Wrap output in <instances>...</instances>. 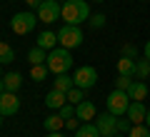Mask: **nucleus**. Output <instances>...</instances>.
Instances as JSON below:
<instances>
[{"mask_svg":"<svg viewBox=\"0 0 150 137\" xmlns=\"http://www.w3.org/2000/svg\"><path fill=\"white\" fill-rule=\"evenodd\" d=\"M90 5L85 0H65L60 10V20H65V25H83L85 20H90Z\"/></svg>","mask_w":150,"mask_h":137,"instance_id":"1","label":"nucleus"},{"mask_svg":"<svg viewBox=\"0 0 150 137\" xmlns=\"http://www.w3.org/2000/svg\"><path fill=\"white\" fill-rule=\"evenodd\" d=\"M45 65H48V70L53 75H63V72H68V70L73 67V55H70L68 48H53L48 53Z\"/></svg>","mask_w":150,"mask_h":137,"instance_id":"2","label":"nucleus"},{"mask_svg":"<svg viewBox=\"0 0 150 137\" xmlns=\"http://www.w3.org/2000/svg\"><path fill=\"white\" fill-rule=\"evenodd\" d=\"M130 102H133V100H130V95L125 92V90H118V87H115L110 95L105 97V107H108V112H112L115 117H123L125 112H128Z\"/></svg>","mask_w":150,"mask_h":137,"instance_id":"3","label":"nucleus"},{"mask_svg":"<svg viewBox=\"0 0 150 137\" xmlns=\"http://www.w3.org/2000/svg\"><path fill=\"white\" fill-rule=\"evenodd\" d=\"M58 45L60 48H78V45H83V30L80 25H63L58 30Z\"/></svg>","mask_w":150,"mask_h":137,"instance_id":"4","label":"nucleus"},{"mask_svg":"<svg viewBox=\"0 0 150 137\" xmlns=\"http://www.w3.org/2000/svg\"><path fill=\"white\" fill-rule=\"evenodd\" d=\"M38 25V13H15L10 20V27L15 35H28Z\"/></svg>","mask_w":150,"mask_h":137,"instance_id":"5","label":"nucleus"},{"mask_svg":"<svg viewBox=\"0 0 150 137\" xmlns=\"http://www.w3.org/2000/svg\"><path fill=\"white\" fill-rule=\"evenodd\" d=\"M73 82H75V87H80V90H90V87H95V82H98V70L90 67V65H83V67L75 70Z\"/></svg>","mask_w":150,"mask_h":137,"instance_id":"6","label":"nucleus"},{"mask_svg":"<svg viewBox=\"0 0 150 137\" xmlns=\"http://www.w3.org/2000/svg\"><path fill=\"white\" fill-rule=\"evenodd\" d=\"M60 10H63V5L58 0H43V5L38 8V20L40 22H55V20H60Z\"/></svg>","mask_w":150,"mask_h":137,"instance_id":"7","label":"nucleus"},{"mask_svg":"<svg viewBox=\"0 0 150 137\" xmlns=\"http://www.w3.org/2000/svg\"><path fill=\"white\" fill-rule=\"evenodd\" d=\"M95 125H98V130H100V137H112L118 132V117L105 110V112H100V115L95 117Z\"/></svg>","mask_w":150,"mask_h":137,"instance_id":"8","label":"nucleus"},{"mask_svg":"<svg viewBox=\"0 0 150 137\" xmlns=\"http://www.w3.org/2000/svg\"><path fill=\"white\" fill-rule=\"evenodd\" d=\"M20 110V100H18L15 92H0V115H15V112Z\"/></svg>","mask_w":150,"mask_h":137,"instance_id":"9","label":"nucleus"},{"mask_svg":"<svg viewBox=\"0 0 150 137\" xmlns=\"http://www.w3.org/2000/svg\"><path fill=\"white\" fill-rule=\"evenodd\" d=\"M145 115H148V110H145V105H143V102H138V100L130 102L128 112H125V117H128L133 125H143V122H145Z\"/></svg>","mask_w":150,"mask_h":137,"instance_id":"10","label":"nucleus"},{"mask_svg":"<svg viewBox=\"0 0 150 137\" xmlns=\"http://www.w3.org/2000/svg\"><path fill=\"white\" fill-rule=\"evenodd\" d=\"M75 117H78V120H83V122L95 120V117H98V110H95V105H93L90 100H83V102H78V105H75Z\"/></svg>","mask_w":150,"mask_h":137,"instance_id":"11","label":"nucleus"},{"mask_svg":"<svg viewBox=\"0 0 150 137\" xmlns=\"http://www.w3.org/2000/svg\"><path fill=\"white\" fill-rule=\"evenodd\" d=\"M65 102H68V92H60V90H55V87L45 95V105H48L50 110H60Z\"/></svg>","mask_w":150,"mask_h":137,"instance_id":"12","label":"nucleus"},{"mask_svg":"<svg viewBox=\"0 0 150 137\" xmlns=\"http://www.w3.org/2000/svg\"><path fill=\"white\" fill-rule=\"evenodd\" d=\"M128 95H130V100L143 102L148 97V85H145V80H133V85L128 87Z\"/></svg>","mask_w":150,"mask_h":137,"instance_id":"13","label":"nucleus"},{"mask_svg":"<svg viewBox=\"0 0 150 137\" xmlns=\"http://www.w3.org/2000/svg\"><path fill=\"white\" fill-rule=\"evenodd\" d=\"M38 48H43V50H53L58 48V32H50V30H43L40 35H38Z\"/></svg>","mask_w":150,"mask_h":137,"instance_id":"14","label":"nucleus"},{"mask_svg":"<svg viewBox=\"0 0 150 137\" xmlns=\"http://www.w3.org/2000/svg\"><path fill=\"white\" fill-rule=\"evenodd\" d=\"M3 82H5V90H8V92H18L20 85H23V75H20V72H5Z\"/></svg>","mask_w":150,"mask_h":137,"instance_id":"15","label":"nucleus"},{"mask_svg":"<svg viewBox=\"0 0 150 137\" xmlns=\"http://www.w3.org/2000/svg\"><path fill=\"white\" fill-rule=\"evenodd\" d=\"M53 85H55V90H60V92H70V90L75 87V82H73V77H70L68 72H63V75H55V80H53Z\"/></svg>","mask_w":150,"mask_h":137,"instance_id":"16","label":"nucleus"},{"mask_svg":"<svg viewBox=\"0 0 150 137\" xmlns=\"http://www.w3.org/2000/svg\"><path fill=\"white\" fill-rule=\"evenodd\" d=\"M75 137H100V130H98L95 122H83V125L75 130Z\"/></svg>","mask_w":150,"mask_h":137,"instance_id":"17","label":"nucleus"},{"mask_svg":"<svg viewBox=\"0 0 150 137\" xmlns=\"http://www.w3.org/2000/svg\"><path fill=\"white\" fill-rule=\"evenodd\" d=\"M65 127V120L60 117V112L58 115H48L45 117V132H60Z\"/></svg>","mask_w":150,"mask_h":137,"instance_id":"18","label":"nucleus"},{"mask_svg":"<svg viewBox=\"0 0 150 137\" xmlns=\"http://www.w3.org/2000/svg\"><path fill=\"white\" fill-rule=\"evenodd\" d=\"M118 75H130V77H135V60L123 55V58L118 60Z\"/></svg>","mask_w":150,"mask_h":137,"instance_id":"19","label":"nucleus"},{"mask_svg":"<svg viewBox=\"0 0 150 137\" xmlns=\"http://www.w3.org/2000/svg\"><path fill=\"white\" fill-rule=\"evenodd\" d=\"M45 60H48V55H45L43 48H38V45L30 50V53H28V63H30V65H43Z\"/></svg>","mask_w":150,"mask_h":137,"instance_id":"20","label":"nucleus"},{"mask_svg":"<svg viewBox=\"0 0 150 137\" xmlns=\"http://www.w3.org/2000/svg\"><path fill=\"white\" fill-rule=\"evenodd\" d=\"M15 60V50L8 42H0V65H10Z\"/></svg>","mask_w":150,"mask_h":137,"instance_id":"21","label":"nucleus"},{"mask_svg":"<svg viewBox=\"0 0 150 137\" xmlns=\"http://www.w3.org/2000/svg\"><path fill=\"white\" fill-rule=\"evenodd\" d=\"M150 75V60H135V80H145Z\"/></svg>","mask_w":150,"mask_h":137,"instance_id":"22","label":"nucleus"},{"mask_svg":"<svg viewBox=\"0 0 150 137\" xmlns=\"http://www.w3.org/2000/svg\"><path fill=\"white\" fill-rule=\"evenodd\" d=\"M48 72H50V70H48V65H33V67H30V77L33 80H35V82H43V80L45 77H48Z\"/></svg>","mask_w":150,"mask_h":137,"instance_id":"23","label":"nucleus"},{"mask_svg":"<svg viewBox=\"0 0 150 137\" xmlns=\"http://www.w3.org/2000/svg\"><path fill=\"white\" fill-rule=\"evenodd\" d=\"M128 137H150V127L145 125H133L130 127V132H128Z\"/></svg>","mask_w":150,"mask_h":137,"instance_id":"24","label":"nucleus"},{"mask_svg":"<svg viewBox=\"0 0 150 137\" xmlns=\"http://www.w3.org/2000/svg\"><path fill=\"white\" fill-rule=\"evenodd\" d=\"M85 100V90H80V87H73L68 92V102L70 105H78V102H83Z\"/></svg>","mask_w":150,"mask_h":137,"instance_id":"25","label":"nucleus"},{"mask_svg":"<svg viewBox=\"0 0 150 137\" xmlns=\"http://www.w3.org/2000/svg\"><path fill=\"white\" fill-rule=\"evenodd\" d=\"M130 85H133V77H130V75H118V80H115V87L118 90H125V92H128Z\"/></svg>","mask_w":150,"mask_h":137,"instance_id":"26","label":"nucleus"},{"mask_svg":"<svg viewBox=\"0 0 150 137\" xmlns=\"http://www.w3.org/2000/svg\"><path fill=\"white\" fill-rule=\"evenodd\" d=\"M90 27H95V30H100L103 25H105V15H103V13H95V15H90Z\"/></svg>","mask_w":150,"mask_h":137,"instance_id":"27","label":"nucleus"},{"mask_svg":"<svg viewBox=\"0 0 150 137\" xmlns=\"http://www.w3.org/2000/svg\"><path fill=\"white\" fill-rule=\"evenodd\" d=\"M60 117H63V120H70V117H75V105H70V102H65L63 107H60Z\"/></svg>","mask_w":150,"mask_h":137,"instance_id":"28","label":"nucleus"},{"mask_svg":"<svg viewBox=\"0 0 150 137\" xmlns=\"http://www.w3.org/2000/svg\"><path fill=\"white\" fill-rule=\"evenodd\" d=\"M123 55H125V58H138V48H135V45H133V42H128V45H123Z\"/></svg>","mask_w":150,"mask_h":137,"instance_id":"29","label":"nucleus"},{"mask_svg":"<svg viewBox=\"0 0 150 137\" xmlns=\"http://www.w3.org/2000/svg\"><path fill=\"white\" fill-rule=\"evenodd\" d=\"M130 127H133V122H130V120H120V117H118V132L128 135V132H130Z\"/></svg>","mask_w":150,"mask_h":137,"instance_id":"30","label":"nucleus"},{"mask_svg":"<svg viewBox=\"0 0 150 137\" xmlns=\"http://www.w3.org/2000/svg\"><path fill=\"white\" fill-rule=\"evenodd\" d=\"M65 127H68V130H78V127H80V120H78V117H70V120H65Z\"/></svg>","mask_w":150,"mask_h":137,"instance_id":"31","label":"nucleus"},{"mask_svg":"<svg viewBox=\"0 0 150 137\" xmlns=\"http://www.w3.org/2000/svg\"><path fill=\"white\" fill-rule=\"evenodd\" d=\"M25 3H28V5H30V8H35V10H38V8H40V5H43V0H25Z\"/></svg>","mask_w":150,"mask_h":137,"instance_id":"32","label":"nucleus"},{"mask_svg":"<svg viewBox=\"0 0 150 137\" xmlns=\"http://www.w3.org/2000/svg\"><path fill=\"white\" fill-rule=\"evenodd\" d=\"M145 60H150V40L145 42Z\"/></svg>","mask_w":150,"mask_h":137,"instance_id":"33","label":"nucleus"},{"mask_svg":"<svg viewBox=\"0 0 150 137\" xmlns=\"http://www.w3.org/2000/svg\"><path fill=\"white\" fill-rule=\"evenodd\" d=\"M45 137H65V135H63V132H48Z\"/></svg>","mask_w":150,"mask_h":137,"instance_id":"34","label":"nucleus"},{"mask_svg":"<svg viewBox=\"0 0 150 137\" xmlns=\"http://www.w3.org/2000/svg\"><path fill=\"white\" fill-rule=\"evenodd\" d=\"M0 92H5V82H3V75H0Z\"/></svg>","mask_w":150,"mask_h":137,"instance_id":"35","label":"nucleus"},{"mask_svg":"<svg viewBox=\"0 0 150 137\" xmlns=\"http://www.w3.org/2000/svg\"><path fill=\"white\" fill-rule=\"evenodd\" d=\"M145 125L150 127V110H148V115H145Z\"/></svg>","mask_w":150,"mask_h":137,"instance_id":"36","label":"nucleus"},{"mask_svg":"<svg viewBox=\"0 0 150 137\" xmlns=\"http://www.w3.org/2000/svg\"><path fill=\"white\" fill-rule=\"evenodd\" d=\"M112 137H128V135H123V132H115V135H112Z\"/></svg>","mask_w":150,"mask_h":137,"instance_id":"37","label":"nucleus"},{"mask_svg":"<svg viewBox=\"0 0 150 137\" xmlns=\"http://www.w3.org/2000/svg\"><path fill=\"white\" fill-rule=\"evenodd\" d=\"M0 127H3V115H0Z\"/></svg>","mask_w":150,"mask_h":137,"instance_id":"38","label":"nucleus"},{"mask_svg":"<svg viewBox=\"0 0 150 137\" xmlns=\"http://www.w3.org/2000/svg\"><path fill=\"white\" fill-rule=\"evenodd\" d=\"M95 3H105V0H95Z\"/></svg>","mask_w":150,"mask_h":137,"instance_id":"39","label":"nucleus"},{"mask_svg":"<svg viewBox=\"0 0 150 137\" xmlns=\"http://www.w3.org/2000/svg\"><path fill=\"white\" fill-rule=\"evenodd\" d=\"M148 77H150V75H148Z\"/></svg>","mask_w":150,"mask_h":137,"instance_id":"40","label":"nucleus"}]
</instances>
